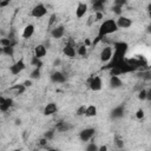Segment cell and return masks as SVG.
Masks as SVG:
<instances>
[{"label":"cell","mask_w":151,"mask_h":151,"mask_svg":"<svg viewBox=\"0 0 151 151\" xmlns=\"http://www.w3.org/2000/svg\"><path fill=\"white\" fill-rule=\"evenodd\" d=\"M116 24H117V27L118 29L119 28H129L131 25H132V20L127 17H124V15H120L117 20H116Z\"/></svg>","instance_id":"obj_7"},{"label":"cell","mask_w":151,"mask_h":151,"mask_svg":"<svg viewBox=\"0 0 151 151\" xmlns=\"http://www.w3.org/2000/svg\"><path fill=\"white\" fill-rule=\"evenodd\" d=\"M107 150H109L107 145H100V146H98V151H107Z\"/></svg>","instance_id":"obj_39"},{"label":"cell","mask_w":151,"mask_h":151,"mask_svg":"<svg viewBox=\"0 0 151 151\" xmlns=\"http://www.w3.org/2000/svg\"><path fill=\"white\" fill-rule=\"evenodd\" d=\"M25 68H26V64H25V60L21 58V59H19V60H17V61L9 67V72H11L12 74L17 76V74L21 73Z\"/></svg>","instance_id":"obj_3"},{"label":"cell","mask_w":151,"mask_h":151,"mask_svg":"<svg viewBox=\"0 0 151 151\" xmlns=\"http://www.w3.org/2000/svg\"><path fill=\"white\" fill-rule=\"evenodd\" d=\"M86 117H96L97 116V107L94 105H88L86 106V110H85V114Z\"/></svg>","instance_id":"obj_19"},{"label":"cell","mask_w":151,"mask_h":151,"mask_svg":"<svg viewBox=\"0 0 151 151\" xmlns=\"http://www.w3.org/2000/svg\"><path fill=\"white\" fill-rule=\"evenodd\" d=\"M88 86H90V88H91L92 91H94V92L100 91L101 87H103V80H101V78H100L99 76H93V77H91L90 80H88Z\"/></svg>","instance_id":"obj_4"},{"label":"cell","mask_w":151,"mask_h":151,"mask_svg":"<svg viewBox=\"0 0 151 151\" xmlns=\"http://www.w3.org/2000/svg\"><path fill=\"white\" fill-rule=\"evenodd\" d=\"M87 12V5L85 2H78L77 8H76V17L78 19H81Z\"/></svg>","instance_id":"obj_13"},{"label":"cell","mask_w":151,"mask_h":151,"mask_svg":"<svg viewBox=\"0 0 151 151\" xmlns=\"http://www.w3.org/2000/svg\"><path fill=\"white\" fill-rule=\"evenodd\" d=\"M138 99H139V100H146V99H147V91H146V90L139 91V93H138Z\"/></svg>","instance_id":"obj_29"},{"label":"cell","mask_w":151,"mask_h":151,"mask_svg":"<svg viewBox=\"0 0 151 151\" xmlns=\"http://www.w3.org/2000/svg\"><path fill=\"white\" fill-rule=\"evenodd\" d=\"M93 15H94V21H100L103 19V17H104L103 12H94Z\"/></svg>","instance_id":"obj_35"},{"label":"cell","mask_w":151,"mask_h":151,"mask_svg":"<svg viewBox=\"0 0 151 151\" xmlns=\"http://www.w3.org/2000/svg\"><path fill=\"white\" fill-rule=\"evenodd\" d=\"M46 54H47V47H46L45 45L39 44V45H37V46L34 47V57L41 59V58H44Z\"/></svg>","instance_id":"obj_12"},{"label":"cell","mask_w":151,"mask_h":151,"mask_svg":"<svg viewBox=\"0 0 151 151\" xmlns=\"http://www.w3.org/2000/svg\"><path fill=\"white\" fill-rule=\"evenodd\" d=\"M104 5H105V1L100 0V1H94L93 2V9L96 12H101V9L104 8Z\"/></svg>","instance_id":"obj_23"},{"label":"cell","mask_w":151,"mask_h":151,"mask_svg":"<svg viewBox=\"0 0 151 151\" xmlns=\"http://www.w3.org/2000/svg\"><path fill=\"white\" fill-rule=\"evenodd\" d=\"M124 112H125V109L123 105H119V106H116L112 111H111V118L112 119H119L124 116Z\"/></svg>","instance_id":"obj_14"},{"label":"cell","mask_w":151,"mask_h":151,"mask_svg":"<svg viewBox=\"0 0 151 151\" xmlns=\"http://www.w3.org/2000/svg\"><path fill=\"white\" fill-rule=\"evenodd\" d=\"M9 4V1H0V7H5Z\"/></svg>","instance_id":"obj_41"},{"label":"cell","mask_w":151,"mask_h":151,"mask_svg":"<svg viewBox=\"0 0 151 151\" xmlns=\"http://www.w3.org/2000/svg\"><path fill=\"white\" fill-rule=\"evenodd\" d=\"M109 84H110L111 88H119V87L123 86V80L118 76H111Z\"/></svg>","instance_id":"obj_16"},{"label":"cell","mask_w":151,"mask_h":151,"mask_svg":"<svg viewBox=\"0 0 151 151\" xmlns=\"http://www.w3.org/2000/svg\"><path fill=\"white\" fill-rule=\"evenodd\" d=\"M34 34V25L28 24L27 26H25L24 31H22V38L24 39H28Z\"/></svg>","instance_id":"obj_17"},{"label":"cell","mask_w":151,"mask_h":151,"mask_svg":"<svg viewBox=\"0 0 151 151\" xmlns=\"http://www.w3.org/2000/svg\"><path fill=\"white\" fill-rule=\"evenodd\" d=\"M113 50L122 51V52H126V51H127V44H126V42H123V41L114 42V44H113Z\"/></svg>","instance_id":"obj_21"},{"label":"cell","mask_w":151,"mask_h":151,"mask_svg":"<svg viewBox=\"0 0 151 151\" xmlns=\"http://www.w3.org/2000/svg\"><path fill=\"white\" fill-rule=\"evenodd\" d=\"M47 14V8H46V6L44 5V4H38V5H35L33 8H32V11H31V17H33V18H42V17H45Z\"/></svg>","instance_id":"obj_2"},{"label":"cell","mask_w":151,"mask_h":151,"mask_svg":"<svg viewBox=\"0 0 151 151\" xmlns=\"http://www.w3.org/2000/svg\"><path fill=\"white\" fill-rule=\"evenodd\" d=\"M55 129H57L59 132H65V131L71 130V129H72V125H70V124L66 123V122H59V123L57 124Z\"/></svg>","instance_id":"obj_18"},{"label":"cell","mask_w":151,"mask_h":151,"mask_svg":"<svg viewBox=\"0 0 151 151\" xmlns=\"http://www.w3.org/2000/svg\"><path fill=\"white\" fill-rule=\"evenodd\" d=\"M58 111V106L55 103H48L44 107V114L45 116H52Z\"/></svg>","instance_id":"obj_15"},{"label":"cell","mask_w":151,"mask_h":151,"mask_svg":"<svg viewBox=\"0 0 151 151\" xmlns=\"http://www.w3.org/2000/svg\"><path fill=\"white\" fill-rule=\"evenodd\" d=\"M2 52H4L5 55L13 57V54H14V47H13V46H6V47H2Z\"/></svg>","instance_id":"obj_25"},{"label":"cell","mask_w":151,"mask_h":151,"mask_svg":"<svg viewBox=\"0 0 151 151\" xmlns=\"http://www.w3.org/2000/svg\"><path fill=\"white\" fill-rule=\"evenodd\" d=\"M63 53L66 55V57H68V58H74L76 57V47H74V45L72 44V42H67L65 46H64V48H63Z\"/></svg>","instance_id":"obj_10"},{"label":"cell","mask_w":151,"mask_h":151,"mask_svg":"<svg viewBox=\"0 0 151 151\" xmlns=\"http://www.w3.org/2000/svg\"><path fill=\"white\" fill-rule=\"evenodd\" d=\"M40 74H41L40 68L34 67V68H33V71H32V72H31V74H29V78H31V80H32V79H38V78H40Z\"/></svg>","instance_id":"obj_27"},{"label":"cell","mask_w":151,"mask_h":151,"mask_svg":"<svg viewBox=\"0 0 151 151\" xmlns=\"http://www.w3.org/2000/svg\"><path fill=\"white\" fill-rule=\"evenodd\" d=\"M85 151H98V146L96 143H90V144H87Z\"/></svg>","instance_id":"obj_30"},{"label":"cell","mask_w":151,"mask_h":151,"mask_svg":"<svg viewBox=\"0 0 151 151\" xmlns=\"http://www.w3.org/2000/svg\"><path fill=\"white\" fill-rule=\"evenodd\" d=\"M0 112H1V111H0Z\"/></svg>","instance_id":"obj_46"},{"label":"cell","mask_w":151,"mask_h":151,"mask_svg":"<svg viewBox=\"0 0 151 151\" xmlns=\"http://www.w3.org/2000/svg\"><path fill=\"white\" fill-rule=\"evenodd\" d=\"M31 64L34 66V67H38V68H40L41 66H42V61H41V59H39V58H37V57H32V59H31Z\"/></svg>","instance_id":"obj_26"},{"label":"cell","mask_w":151,"mask_h":151,"mask_svg":"<svg viewBox=\"0 0 151 151\" xmlns=\"http://www.w3.org/2000/svg\"><path fill=\"white\" fill-rule=\"evenodd\" d=\"M15 124L19 125V124H20V119H17V120H15Z\"/></svg>","instance_id":"obj_42"},{"label":"cell","mask_w":151,"mask_h":151,"mask_svg":"<svg viewBox=\"0 0 151 151\" xmlns=\"http://www.w3.org/2000/svg\"><path fill=\"white\" fill-rule=\"evenodd\" d=\"M39 144H40L41 146H45V145L47 144V139H46V138H41V139L39 140Z\"/></svg>","instance_id":"obj_40"},{"label":"cell","mask_w":151,"mask_h":151,"mask_svg":"<svg viewBox=\"0 0 151 151\" xmlns=\"http://www.w3.org/2000/svg\"><path fill=\"white\" fill-rule=\"evenodd\" d=\"M11 151H20V150H18V149H14V150H11Z\"/></svg>","instance_id":"obj_45"},{"label":"cell","mask_w":151,"mask_h":151,"mask_svg":"<svg viewBox=\"0 0 151 151\" xmlns=\"http://www.w3.org/2000/svg\"><path fill=\"white\" fill-rule=\"evenodd\" d=\"M112 54H113V48L111 46H105L101 51H100V61L101 63H109L112 58Z\"/></svg>","instance_id":"obj_5"},{"label":"cell","mask_w":151,"mask_h":151,"mask_svg":"<svg viewBox=\"0 0 151 151\" xmlns=\"http://www.w3.org/2000/svg\"><path fill=\"white\" fill-rule=\"evenodd\" d=\"M13 106V99L12 98H5L0 96V111L6 112Z\"/></svg>","instance_id":"obj_8"},{"label":"cell","mask_w":151,"mask_h":151,"mask_svg":"<svg viewBox=\"0 0 151 151\" xmlns=\"http://www.w3.org/2000/svg\"><path fill=\"white\" fill-rule=\"evenodd\" d=\"M53 137H54V130H48L45 133V137L44 138H46L47 140H50V139H53Z\"/></svg>","instance_id":"obj_32"},{"label":"cell","mask_w":151,"mask_h":151,"mask_svg":"<svg viewBox=\"0 0 151 151\" xmlns=\"http://www.w3.org/2000/svg\"><path fill=\"white\" fill-rule=\"evenodd\" d=\"M55 20H57V14H54V13H53V14H51V17H50V20H48V26L51 27Z\"/></svg>","instance_id":"obj_36"},{"label":"cell","mask_w":151,"mask_h":151,"mask_svg":"<svg viewBox=\"0 0 151 151\" xmlns=\"http://www.w3.org/2000/svg\"><path fill=\"white\" fill-rule=\"evenodd\" d=\"M25 90H26V87H25V86H24L22 84H17V85L12 86V88H11V91H13L15 96H18V94H21V93H24V92H25Z\"/></svg>","instance_id":"obj_20"},{"label":"cell","mask_w":151,"mask_h":151,"mask_svg":"<svg viewBox=\"0 0 151 151\" xmlns=\"http://www.w3.org/2000/svg\"><path fill=\"white\" fill-rule=\"evenodd\" d=\"M126 4V0H116L114 2H113V5H116V6H119V7H122L123 8V6Z\"/></svg>","instance_id":"obj_37"},{"label":"cell","mask_w":151,"mask_h":151,"mask_svg":"<svg viewBox=\"0 0 151 151\" xmlns=\"http://www.w3.org/2000/svg\"><path fill=\"white\" fill-rule=\"evenodd\" d=\"M76 52H77V54H79V55H81V57H85V55L87 54V47H86L85 45H80V46L77 47Z\"/></svg>","instance_id":"obj_24"},{"label":"cell","mask_w":151,"mask_h":151,"mask_svg":"<svg viewBox=\"0 0 151 151\" xmlns=\"http://www.w3.org/2000/svg\"><path fill=\"white\" fill-rule=\"evenodd\" d=\"M14 42H12V40L7 37H4V38H0V46L1 47H6V46H13Z\"/></svg>","instance_id":"obj_22"},{"label":"cell","mask_w":151,"mask_h":151,"mask_svg":"<svg viewBox=\"0 0 151 151\" xmlns=\"http://www.w3.org/2000/svg\"><path fill=\"white\" fill-rule=\"evenodd\" d=\"M51 80L53 83H57V84H63L66 81V76L60 71H54L51 74Z\"/></svg>","instance_id":"obj_11"},{"label":"cell","mask_w":151,"mask_h":151,"mask_svg":"<svg viewBox=\"0 0 151 151\" xmlns=\"http://www.w3.org/2000/svg\"><path fill=\"white\" fill-rule=\"evenodd\" d=\"M22 85H24L25 87H29V86H32V80H31V79H27V80H25V81L22 83Z\"/></svg>","instance_id":"obj_38"},{"label":"cell","mask_w":151,"mask_h":151,"mask_svg":"<svg viewBox=\"0 0 151 151\" xmlns=\"http://www.w3.org/2000/svg\"><path fill=\"white\" fill-rule=\"evenodd\" d=\"M112 11H113L117 15H119V17H120V14H122V12H123V8H122V7H119V6L113 5V6H112Z\"/></svg>","instance_id":"obj_33"},{"label":"cell","mask_w":151,"mask_h":151,"mask_svg":"<svg viewBox=\"0 0 151 151\" xmlns=\"http://www.w3.org/2000/svg\"><path fill=\"white\" fill-rule=\"evenodd\" d=\"M144 116H145V113H144V110H143V109L137 110V112H136V118H137V119H143Z\"/></svg>","instance_id":"obj_34"},{"label":"cell","mask_w":151,"mask_h":151,"mask_svg":"<svg viewBox=\"0 0 151 151\" xmlns=\"http://www.w3.org/2000/svg\"><path fill=\"white\" fill-rule=\"evenodd\" d=\"M94 133H96V130L93 127H87L79 132V138L81 142H88L90 139H92Z\"/></svg>","instance_id":"obj_6"},{"label":"cell","mask_w":151,"mask_h":151,"mask_svg":"<svg viewBox=\"0 0 151 151\" xmlns=\"http://www.w3.org/2000/svg\"><path fill=\"white\" fill-rule=\"evenodd\" d=\"M114 143H116V145H117L118 149H123L124 147V142H123V139L118 134L114 137Z\"/></svg>","instance_id":"obj_28"},{"label":"cell","mask_w":151,"mask_h":151,"mask_svg":"<svg viewBox=\"0 0 151 151\" xmlns=\"http://www.w3.org/2000/svg\"><path fill=\"white\" fill-rule=\"evenodd\" d=\"M47 151H58V150H57V149H48Z\"/></svg>","instance_id":"obj_43"},{"label":"cell","mask_w":151,"mask_h":151,"mask_svg":"<svg viewBox=\"0 0 151 151\" xmlns=\"http://www.w3.org/2000/svg\"><path fill=\"white\" fill-rule=\"evenodd\" d=\"M64 34H65V27H64L63 25L54 26V27L52 28V31H51V35H52V38H54V39H60V38L64 37Z\"/></svg>","instance_id":"obj_9"},{"label":"cell","mask_w":151,"mask_h":151,"mask_svg":"<svg viewBox=\"0 0 151 151\" xmlns=\"http://www.w3.org/2000/svg\"><path fill=\"white\" fill-rule=\"evenodd\" d=\"M0 54H4V52H2V47H0Z\"/></svg>","instance_id":"obj_44"},{"label":"cell","mask_w":151,"mask_h":151,"mask_svg":"<svg viewBox=\"0 0 151 151\" xmlns=\"http://www.w3.org/2000/svg\"><path fill=\"white\" fill-rule=\"evenodd\" d=\"M118 31V27H117V24H116V20L114 19H106L104 20L100 26H99V31H98V37L96 38V40H93V45L98 44L104 37L109 35V34H112V33H116Z\"/></svg>","instance_id":"obj_1"},{"label":"cell","mask_w":151,"mask_h":151,"mask_svg":"<svg viewBox=\"0 0 151 151\" xmlns=\"http://www.w3.org/2000/svg\"><path fill=\"white\" fill-rule=\"evenodd\" d=\"M85 110H86V106L85 105H80L78 109H77V116H84L85 114Z\"/></svg>","instance_id":"obj_31"}]
</instances>
